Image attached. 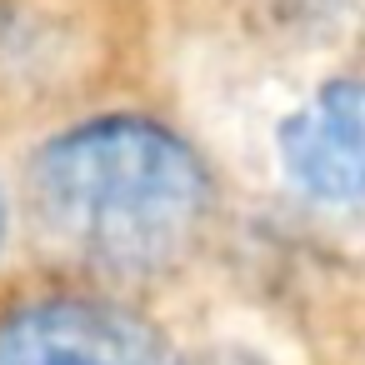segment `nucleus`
Wrapping results in <instances>:
<instances>
[{"label":"nucleus","mask_w":365,"mask_h":365,"mask_svg":"<svg viewBox=\"0 0 365 365\" xmlns=\"http://www.w3.org/2000/svg\"><path fill=\"white\" fill-rule=\"evenodd\" d=\"M0 245H6V195H0Z\"/></svg>","instance_id":"4"},{"label":"nucleus","mask_w":365,"mask_h":365,"mask_svg":"<svg viewBox=\"0 0 365 365\" xmlns=\"http://www.w3.org/2000/svg\"><path fill=\"white\" fill-rule=\"evenodd\" d=\"M280 170L310 205L365 215V76L320 86L280 125Z\"/></svg>","instance_id":"3"},{"label":"nucleus","mask_w":365,"mask_h":365,"mask_svg":"<svg viewBox=\"0 0 365 365\" xmlns=\"http://www.w3.org/2000/svg\"><path fill=\"white\" fill-rule=\"evenodd\" d=\"M0 365H175V355L110 300L41 295L0 315Z\"/></svg>","instance_id":"2"},{"label":"nucleus","mask_w":365,"mask_h":365,"mask_svg":"<svg viewBox=\"0 0 365 365\" xmlns=\"http://www.w3.org/2000/svg\"><path fill=\"white\" fill-rule=\"evenodd\" d=\"M21 210L46 265L125 285L195 260L215 220V180L170 125L96 115L26 160Z\"/></svg>","instance_id":"1"}]
</instances>
